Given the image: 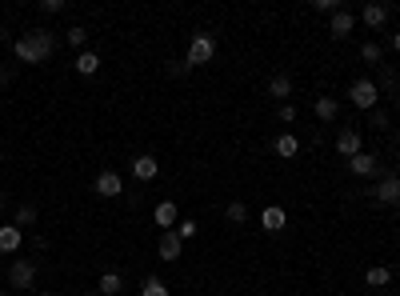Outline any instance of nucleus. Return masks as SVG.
<instances>
[{
    "instance_id": "f03ea898",
    "label": "nucleus",
    "mask_w": 400,
    "mask_h": 296,
    "mask_svg": "<svg viewBox=\"0 0 400 296\" xmlns=\"http://www.w3.org/2000/svg\"><path fill=\"white\" fill-rule=\"evenodd\" d=\"M213 56H216V40L208 32H196V37L188 40V56H185L188 68H200V64H208Z\"/></svg>"
},
{
    "instance_id": "c9c22d12",
    "label": "nucleus",
    "mask_w": 400,
    "mask_h": 296,
    "mask_svg": "<svg viewBox=\"0 0 400 296\" xmlns=\"http://www.w3.org/2000/svg\"><path fill=\"white\" fill-rule=\"evenodd\" d=\"M396 109H400V88H396Z\"/></svg>"
},
{
    "instance_id": "5701e85b",
    "label": "nucleus",
    "mask_w": 400,
    "mask_h": 296,
    "mask_svg": "<svg viewBox=\"0 0 400 296\" xmlns=\"http://www.w3.org/2000/svg\"><path fill=\"white\" fill-rule=\"evenodd\" d=\"M64 40H68V49H80L85 52V40H88V28H80V25H73L68 32H64Z\"/></svg>"
},
{
    "instance_id": "4468645a",
    "label": "nucleus",
    "mask_w": 400,
    "mask_h": 296,
    "mask_svg": "<svg viewBox=\"0 0 400 296\" xmlns=\"http://www.w3.org/2000/svg\"><path fill=\"white\" fill-rule=\"evenodd\" d=\"M20 240H25V233L16 228V224H0V252L8 257V252H16L20 248Z\"/></svg>"
},
{
    "instance_id": "6ab92c4d",
    "label": "nucleus",
    "mask_w": 400,
    "mask_h": 296,
    "mask_svg": "<svg viewBox=\"0 0 400 296\" xmlns=\"http://www.w3.org/2000/svg\"><path fill=\"white\" fill-rule=\"evenodd\" d=\"M364 284H368V288H385V284H392V269H385V264L368 269L364 272Z\"/></svg>"
},
{
    "instance_id": "cd10ccee",
    "label": "nucleus",
    "mask_w": 400,
    "mask_h": 296,
    "mask_svg": "<svg viewBox=\"0 0 400 296\" xmlns=\"http://www.w3.org/2000/svg\"><path fill=\"white\" fill-rule=\"evenodd\" d=\"M313 8H316V13L332 16V13H340V0H313Z\"/></svg>"
},
{
    "instance_id": "4c0bfd02",
    "label": "nucleus",
    "mask_w": 400,
    "mask_h": 296,
    "mask_svg": "<svg viewBox=\"0 0 400 296\" xmlns=\"http://www.w3.org/2000/svg\"><path fill=\"white\" fill-rule=\"evenodd\" d=\"M40 296H52V292H40Z\"/></svg>"
},
{
    "instance_id": "dca6fc26",
    "label": "nucleus",
    "mask_w": 400,
    "mask_h": 296,
    "mask_svg": "<svg viewBox=\"0 0 400 296\" xmlns=\"http://www.w3.org/2000/svg\"><path fill=\"white\" fill-rule=\"evenodd\" d=\"M273 148H276V156H280V161H292V156L300 152V140H296V132H280Z\"/></svg>"
},
{
    "instance_id": "72a5a7b5",
    "label": "nucleus",
    "mask_w": 400,
    "mask_h": 296,
    "mask_svg": "<svg viewBox=\"0 0 400 296\" xmlns=\"http://www.w3.org/2000/svg\"><path fill=\"white\" fill-rule=\"evenodd\" d=\"M392 49H396V52H400V32H392Z\"/></svg>"
},
{
    "instance_id": "e433bc0d",
    "label": "nucleus",
    "mask_w": 400,
    "mask_h": 296,
    "mask_svg": "<svg viewBox=\"0 0 400 296\" xmlns=\"http://www.w3.org/2000/svg\"><path fill=\"white\" fill-rule=\"evenodd\" d=\"M88 296H100V292H88Z\"/></svg>"
},
{
    "instance_id": "c756f323",
    "label": "nucleus",
    "mask_w": 400,
    "mask_h": 296,
    "mask_svg": "<svg viewBox=\"0 0 400 296\" xmlns=\"http://www.w3.org/2000/svg\"><path fill=\"white\" fill-rule=\"evenodd\" d=\"M276 116H280V121H285V124H292V121H296V104H288V100H285V104H280V112H276Z\"/></svg>"
},
{
    "instance_id": "1a4fd4ad",
    "label": "nucleus",
    "mask_w": 400,
    "mask_h": 296,
    "mask_svg": "<svg viewBox=\"0 0 400 296\" xmlns=\"http://www.w3.org/2000/svg\"><path fill=\"white\" fill-rule=\"evenodd\" d=\"M161 257H164V260H180V257H185V240L176 236V228L161 233Z\"/></svg>"
},
{
    "instance_id": "4be33fe9",
    "label": "nucleus",
    "mask_w": 400,
    "mask_h": 296,
    "mask_svg": "<svg viewBox=\"0 0 400 296\" xmlns=\"http://www.w3.org/2000/svg\"><path fill=\"white\" fill-rule=\"evenodd\" d=\"M140 296H168V284H164L161 276H144V284H140Z\"/></svg>"
},
{
    "instance_id": "2eb2a0df",
    "label": "nucleus",
    "mask_w": 400,
    "mask_h": 296,
    "mask_svg": "<svg viewBox=\"0 0 400 296\" xmlns=\"http://www.w3.org/2000/svg\"><path fill=\"white\" fill-rule=\"evenodd\" d=\"M361 20L368 28H385L388 25V4H364V8H361Z\"/></svg>"
},
{
    "instance_id": "c85d7f7f",
    "label": "nucleus",
    "mask_w": 400,
    "mask_h": 296,
    "mask_svg": "<svg viewBox=\"0 0 400 296\" xmlns=\"http://www.w3.org/2000/svg\"><path fill=\"white\" fill-rule=\"evenodd\" d=\"M40 13H49V16L64 13V0H40Z\"/></svg>"
},
{
    "instance_id": "6e6552de",
    "label": "nucleus",
    "mask_w": 400,
    "mask_h": 296,
    "mask_svg": "<svg viewBox=\"0 0 400 296\" xmlns=\"http://www.w3.org/2000/svg\"><path fill=\"white\" fill-rule=\"evenodd\" d=\"M132 176H137L140 185L156 180V176H161V161H156V156H149V152H144V156H137V161H132Z\"/></svg>"
},
{
    "instance_id": "b1692460",
    "label": "nucleus",
    "mask_w": 400,
    "mask_h": 296,
    "mask_svg": "<svg viewBox=\"0 0 400 296\" xmlns=\"http://www.w3.org/2000/svg\"><path fill=\"white\" fill-rule=\"evenodd\" d=\"M228 221L244 224V221H249V204H244V200H232V204H228Z\"/></svg>"
},
{
    "instance_id": "f704fd0d",
    "label": "nucleus",
    "mask_w": 400,
    "mask_h": 296,
    "mask_svg": "<svg viewBox=\"0 0 400 296\" xmlns=\"http://www.w3.org/2000/svg\"><path fill=\"white\" fill-rule=\"evenodd\" d=\"M0 212H4V192H0Z\"/></svg>"
},
{
    "instance_id": "473e14b6",
    "label": "nucleus",
    "mask_w": 400,
    "mask_h": 296,
    "mask_svg": "<svg viewBox=\"0 0 400 296\" xmlns=\"http://www.w3.org/2000/svg\"><path fill=\"white\" fill-rule=\"evenodd\" d=\"M8 80H13V68H4V64H0V85H8Z\"/></svg>"
},
{
    "instance_id": "a878e982",
    "label": "nucleus",
    "mask_w": 400,
    "mask_h": 296,
    "mask_svg": "<svg viewBox=\"0 0 400 296\" xmlns=\"http://www.w3.org/2000/svg\"><path fill=\"white\" fill-rule=\"evenodd\" d=\"M176 236H180V240H192V236H196V221H176Z\"/></svg>"
},
{
    "instance_id": "412c9836",
    "label": "nucleus",
    "mask_w": 400,
    "mask_h": 296,
    "mask_svg": "<svg viewBox=\"0 0 400 296\" xmlns=\"http://www.w3.org/2000/svg\"><path fill=\"white\" fill-rule=\"evenodd\" d=\"M268 97H276V100L292 97V80H288V76H273V80H268Z\"/></svg>"
},
{
    "instance_id": "f3484780",
    "label": "nucleus",
    "mask_w": 400,
    "mask_h": 296,
    "mask_svg": "<svg viewBox=\"0 0 400 296\" xmlns=\"http://www.w3.org/2000/svg\"><path fill=\"white\" fill-rule=\"evenodd\" d=\"M96 292L100 296H120V292H125V276H120V272H104Z\"/></svg>"
},
{
    "instance_id": "58836bf2",
    "label": "nucleus",
    "mask_w": 400,
    "mask_h": 296,
    "mask_svg": "<svg viewBox=\"0 0 400 296\" xmlns=\"http://www.w3.org/2000/svg\"><path fill=\"white\" fill-rule=\"evenodd\" d=\"M0 296H8V292H0Z\"/></svg>"
},
{
    "instance_id": "a211bd4d",
    "label": "nucleus",
    "mask_w": 400,
    "mask_h": 296,
    "mask_svg": "<svg viewBox=\"0 0 400 296\" xmlns=\"http://www.w3.org/2000/svg\"><path fill=\"white\" fill-rule=\"evenodd\" d=\"M73 68H76V73H80V76H92V73H96V68H100V56H96V52H76V61H73Z\"/></svg>"
},
{
    "instance_id": "9b49d317",
    "label": "nucleus",
    "mask_w": 400,
    "mask_h": 296,
    "mask_svg": "<svg viewBox=\"0 0 400 296\" xmlns=\"http://www.w3.org/2000/svg\"><path fill=\"white\" fill-rule=\"evenodd\" d=\"M352 28H356V16L344 13V8H340V13H332V20H328V32H332L337 40H344V37L352 32Z\"/></svg>"
},
{
    "instance_id": "7ed1b4c3",
    "label": "nucleus",
    "mask_w": 400,
    "mask_h": 296,
    "mask_svg": "<svg viewBox=\"0 0 400 296\" xmlns=\"http://www.w3.org/2000/svg\"><path fill=\"white\" fill-rule=\"evenodd\" d=\"M32 284H37V264H32V260H13V269H8V288L25 292V288H32Z\"/></svg>"
},
{
    "instance_id": "bb28decb",
    "label": "nucleus",
    "mask_w": 400,
    "mask_h": 296,
    "mask_svg": "<svg viewBox=\"0 0 400 296\" xmlns=\"http://www.w3.org/2000/svg\"><path fill=\"white\" fill-rule=\"evenodd\" d=\"M361 56L368 64H376V61H380V44H373V40H368V44H361Z\"/></svg>"
},
{
    "instance_id": "f8f14e48",
    "label": "nucleus",
    "mask_w": 400,
    "mask_h": 296,
    "mask_svg": "<svg viewBox=\"0 0 400 296\" xmlns=\"http://www.w3.org/2000/svg\"><path fill=\"white\" fill-rule=\"evenodd\" d=\"M152 221L161 224L164 233H168V228H173V224L180 221V212H176V204H173V200H161V204L152 209Z\"/></svg>"
},
{
    "instance_id": "393cba45",
    "label": "nucleus",
    "mask_w": 400,
    "mask_h": 296,
    "mask_svg": "<svg viewBox=\"0 0 400 296\" xmlns=\"http://www.w3.org/2000/svg\"><path fill=\"white\" fill-rule=\"evenodd\" d=\"M25 224H37V209H32V204H20V209H16V228H25Z\"/></svg>"
},
{
    "instance_id": "0eeeda50",
    "label": "nucleus",
    "mask_w": 400,
    "mask_h": 296,
    "mask_svg": "<svg viewBox=\"0 0 400 296\" xmlns=\"http://www.w3.org/2000/svg\"><path fill=\"white\" fill-rule=\"evenodd\" d=\"M96 192H100L104 200L120 197V192H125V180H120V173H113V168H104V173L96 176Z\"/></svg>"
},
{
    "instance_id": "aec40b11",
    "label": "nucleus",
    "mask_w": 400,
    "mask_h": 296,
    "mask_svg": "<svg viewBox=\"0 0 400 296\" xmlns=\"http://www.w3.org/2000/svg\"><path fill=\"white\" fill-rule=\"evenodd\" d=\"M313 109H316V116H320V121H337V116H340V104L332 97H316Z\"/></svg>"
},
{
    "instance_id": "f257e3e1",
    "label": "nucleus",
    "mask_w": 400,
    "mask_h": 296,
    "mask_svg": "<svg viewBox=\"0 0 400 296\" xmlns=\"http://www.w3.org/2000/svg\"><path fill=\"white\" fill-rule=\"evenodd\" d=\"M52 52H56V37H52L49 28H32V32H25L13 44V56L20 64H44Z\"/></svg>"
},
{
    "instance_id": "2f4dec72",
    "label": "nucleus",
    "mask_w": 400,
    "mask_h": 296,
    "mask_svg": "<svg viewBox=\"0 0 400 296\" xmlns=\"http://www.w3.org/2000/svg\"><path fill=\"white\" fill-rule=\"evenodd\" d=\"M185 73H188L185 61H168V76H185Z\"/></svg>"
},
{
    "instance_id": "9d476101",
    "label": "nucleus",
    "mask_w": 400,
    "mask_h": 296,
    "mask_svg": "<svg viewBox=\"0 0 400 296\" xmlns=\"http://www.w3.org/2000/svg\"><path fill=\"white\" fill-rule=\"evenodd\" d=\"M337 152H340V156H349V161L356 156V152H364V148H361V132H356V128H344V132L337 136Z\"/></svg>"
},
{
    "instance_id": "39448f33",
    "label": "nucleus",
    "mask_w": 400,
    "mask_h": 296,
    "mask_svg": "<svg viewBox=\"0 0 400 296\" xmlns=\"http://www.w3.org/2000/svg\"><path fill=\"white\" fill-rule=\"evenodd\" d=\"M349 173L352 176H385V168H380V161H376L373 152H356L349 161Z\"/></svg>"
},
{
    "instance_id": "7c9ffc66",
    "label": "nucleus",
    "mask_w": 400,
    "mask_h": 296,
    "mask_svg": "<svg viewBox=\"0 0 400 296\" xmlns=\"http://www.w3.org/2000/svg\"><path fill=\"white\" fill-rule=\"evenodd\" d=\"M368 121H373V128H385V124H388V112L385 109H373V112H368Z\"/></svg>"
},
{
    "instance_id": "ddd939ff",
    "label": "nucleus",
    "mask_w": 400,
    "mask_h": 296,
    "mask_svg": "<svg viewBox=\"0 0 400 296\" xmlns=\"http://www.w3.org/2000/svg\"><path fill=\"white\" fill-rule=\"evenodd\" d=\"M261 224H264V233H280V228L288 224V216H285L280 204H268V209L261 212Z\"/></svg>"
},
{
    "instance_id": "423d86ee",
    "label": "nucleus",
    "mask_w": 400,
    "mask_h": 296,
    "mask_svg": "<svg viewBox=\"0 0 400 296\" xmlns=\"http://www.w3.org/2000/svg\"><path fill=\"white\" fill-rule=\"evenodd\" d=\"M373 200H380V204H400V176H380V185L373 188Z\"/></svg>"
},
{
    "instance_id": "20e7f679",
    "label": "nucleus",
    "mask_w": 400,
    "mask_h": 296,
    "mask_svg": "<svg viewBox=\"0 0 400 296\" xmlns=\"http://www.w3.org/2000/svg\"><path fill=\"white\" fill-rule=\"evenodd\" d=\"M349 100L356 104V109L373 112V109H376V85H373V80H352V88H349Z\"/></svg>"
}]
</instances>
